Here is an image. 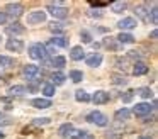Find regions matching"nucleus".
Here are the masks:
<instances>
[{
    "label": "nucleus",
    "mask_w": 158,
    "mask_h": 139,
    "mask_svg": "<svg viewBox=\"0 0 158 139\" xmlns=\"http://www.w3.org/2000/svg\"><path fill=\"white\" fill-rule=\"evenodd\" d=\"M85 121H87V122H90V124L99 125V127H106V125L109 124V119H107L106 115L102 114V112H99V110L90 112V114L85 117Z\"/></svg>",
    "instance_id": "1"
},
{
    "label": "nucleus",
    "mask_w": 158,
    "mask_h": 139,
    "mask_svg": "<svg viewBox=\"0 0 158 139\" xmlns=\"http://www.w3.org/2000/svg\"><path fill=\"white\" fill-rule=\"evenodd\" d=\"M24 14V5L19 2H10L5 5V15L12 17V19H19Z\"/></svg>",
    "instance_id": "2"
},
{
    "label": "nucleus",
    "mask_w": 158,
    "mask_h": 139,
    "mask_svg": "<svg viewBox=\"0 0 158 139\" xmlns=\"http://www.w3.org/2000/svg\"><path fill=\"white\" fill-rule=\"evenodd\" d=\"M29 56L32 59H39V61H46L48 59V53H46L44 44H32L29 47Z\"/></svg>",
    "instance_id": "3"
},
{
    "label": "nucleus",
    "mask_w": 158,
    "mask_h": 139,
    "mask_svg": "<svg viewBox=\"0 0 158 139\" xmlns=\"http://www.w3.org/2000/svg\"><path fill=\"white\" fill-rule=\"evenodd\" d=\"M48 12L51 14L55 19H66V17H68V9H66V7H58V5L48 3Z\"/></svg>",
    "instance_id": "4"
},
{
    "label": "nucleus",
    "mask_w": 158,
    "mask_h": 139,
    "mask_svg": "<svg viewBox=\"0 0 158 139\" xmlns=\"http://www.w3.org/2000/svg\"><path fill=\"white\" fill-rule=\"evenodd\" d=\"M44 20H46V12H43V10H34V12H31L27 15V24H31V26L41 24Z\"/></svg>",
    "instance_id": "5"
},
{
    "label": "nucleus",
    "mask_w": 158,
    "mask_h": 139,
    "mask_svg": "<svg viewBox=\"0 0 158 139\" xmlns=\"http://www.w3.org/2000/svg\"><path fill=\"white\" fill-rule=\"evenodd\" d=\"M5 47H7L9 51H12V53H22V49H24V43H22L21 39H9L7 43H5Z\"/></svg>",
    "instance_id": "6"
},
{
    "label": "nucleus",
    "mask_w": 158,
    "mask_h": 139,
    "mask_svg": "<svg viewBox=\"0 0 158 139\" xmlns=\"http://www.w3.org/2000/svg\"><path fill=\"white\" fill-rule=\"evenodd\" d=\"M90 100H92L95 105L107 104V102H109V93H107L106 90H97L95 93H94V97H90Z\"/></svg>",
    "instance_id": "7"
},
{
    "label": "nucleus",
    "mask_w": 158,
    "mask_h": 139,
    "mask_svg": "<svg viewBox=\"0 0 158 139\" xmlns=\"http://www.w3.org/2000/svg\"><path fill=\"white\" fill-rule=\"evenodd\" d=\"M151 108L153 107H150V104H136V107L133 108V112L131 114H134L136 117H144V115H148L151 112Z\"/></svg>",
    "instance_id": "8"
},
{
    "label": "nucleus",
    "mask_w": 158,
    "mask_h": 139,
    "mask_svg": "<svg viewBox=\"0 0 158 139\" xmlns=\"http://www.w3.org/2000/svg\"><path fill=\"white\" fill-rule=\"evenodd\" d=\"M133 75H136V76H143V75H146L148 73V70H150V68H148V64L146 63H143V61H136V63L133 64Z\"/></svg>",
    "instance_id": "9"
},
{
    "label": "nucleus",
    "mask_w": 158,
    "mask_h": 139,
    "mask_svg": "<svg viewBox=\"0 0 158 139\" xmlns=\"http://www.w3.org/2000/svg\"><path fill=\"white\" fill-rule=\"evenodd\" d=\"M117 26H119L123 31H131V29H134V27L138 26V22L133 19V17H124L123 20L117 22Z\"/></svg>",
    "instance_id": "10"
},
{
    "label": "nucleus",
    "mask_w": 158,
    "mask_h": 139,
    "mask_svg": "<svg viewBox=\"0 0 158 139\" xmlns=\"http://www.w3.org/2000/svg\"><path fill=\"white\" fill-rule=\"evenodd\" d=\"M22 73H24V76L27 78V80H32L34 76L39 75V66H36V64H26Z\"/></svg>",
    "instance_id": "11"
},
{
    "label": "nucleus",
    "mask_w": 158,
    "mask_h": 139,
    "mask_svg": "<svg viewBox=\"0 0 158 139\" xmlns=\"http://www.w3.org/2000/svg\"><path fill=\"white\" fill-rule=\"evenodd\" d=\"M70 58H72L73 61H80L85 58V51H83L82 46H73L72 51H70Z\"/></svg>",
    "instance_id": "12"
},
{
    "label": "nucleus",
    "mask_w": 158,
    "mask_h": 139,
    "mask_svg": "<svg viewBox=\"0 0 158 139\" xmlns=\"http://www.w3.org/2000/svg\"><path fill=\"white\" fill-rule=\"evenodd\" d=\"M131 117V110L129 108H126V107H123V108H119V110L114 114V119H116L117 122H123V121H127V119Z\"/></svg>",
    "instance_id": "13"
},
{
    "label": "nucleus",
    "mask_w": 158,
    "mask_h": 139,
    "mask_svg": "<svg viewBox=\"0 0 158 139\" xmlns=\"http://www.w3.org/2000/svg\"><path fill=\"white\" fill-rule=\"evenodd\" d=\"M136 15L139 17L143 22H150V10L146 9L144 5H139V7H136Z\"/></svg>",
    "instance_id": "14"
},
{
    "label": "nucleus",
    "mask_w": 158,
    "mask_h": 139,
    "mask_svg": "<svg viewBox=\"0 0 158 139\" xmlns=\"http://www.w3.org/2000/svg\"><path fill=\"white\" fill-rule=\"evenodd\" d=\"M104 46H106L107 47V49H112V51H117V49H119V46H121V44L119 43H117V39H116V37H104Z\"/></svg>",
    "instance_id": "15"
},
{
    "label": "nucleus",
    "mask_w": 158,
    "mask_h": 139,
    "mask_svg": "<svg viewBox=\"0 0 158 139\" xmlns=\"http://www.w3.org/2000/svg\"><path fill=\"white\" fill-rule=\"evenodd\" d=\"M100 63H102V54H92L90 58H87V66H90V68H97V66H100Z\"/></svg>",
    "instance_id": "16"
},
{
    "label": "nucleus",
    "mask_w": 158,
    "mask_h": 139,
    "mask_svg": "<svg viewBox=\"0 0 158 139\" xmlns=\"http://www.w3.org/2000/svg\"><path fill=\"white\" fill-rule=\"evenodd\" d=\"M116 39H117V43H119V44H133L134 43V36H133V34H129V32H121Z\"/></svg>",
    "instance_id": "17"
},
{
    "label": "nucleus",
    "mask_w": 158,
    "mask_h": 139,
    "mask_svg": "<svg viewBox=\"0 0 158 139\" xmlns=\"http://www.w3.org/2000/svg\"><path fill=\"white\" fill-rule=\"evenodd\" d=\"M32 107L34 108H48V107H51V100L49 98H34L32 100Z\"/></svg>",
    "instance_id": "18"
},
{
    "label": "nucleus",
    "mask_w": 158,
    "mask_h": 139,
    "mask_svg": "<svg viewBox=\"0 0 158 139\" xmlns=\"http://www.w3.org/2000/svg\"><path fill=\"white\" fill-rule=\"evenodd\" d=\"M68 43L70 41L66 39V37H63V36H55L51 39V44L55 47H68Z\"/></svg>",
    "instance_id": "19"
},
{
    "label": "nucleus",
    "mask_w": 158,
    "mask_h": 139,
    "mask_svg": "<svg viewBox=\"0 0 158 139\" xmlns=\"http://www.w3.org/2000/svg\"><path fill=\"white\" fill-rule=\"evenodd\" d=\"M5 31H7V34H24L26 27L22 26V24H19V22H14L12 26H9Z\"/></svg>",
    "instance_id": "20"
},
{
    "label": "nucleus",
    "mask_w": 158,
    "mask_h": 139,
    "mask_svg": "<svg viewBox=\"0 0 158 139\" xmlns=\"http://www.w3.org/2000/svg\"><path fill=\"white\" fill-rule=\"evenodd\" d=\"M110 9H112L114 14H121V12H124V10L127 9V2H123V0H119V2H112Z\"/></svg>",
    "instance_id": "21"
},
{
    "label": "nucleus",
    "mask_w": 158,
    "mask_h": 139,
    "mask_svg": "<svg viewBox=\"0 0 158 139\" xmlns=\"http://www.w3.org/2000/svg\"><path fill=\"white\" fill-rule=\"evenodd\" d=\"M51 80H53V85H63L66 80V75L61 73V71H55L51 75Z\"/></svg>",
    "instance_id": "22"
},
{
    "label": "nucleus",
    "mask_w": 158,
    "mask_h": 139,
    "mask_svg": "<svg viewBox=\"0 0 158 139\" xmlns=\"http://www.w3.org/2000/svg\"><path fill=\"white\" fill-rule=\"evenodd\" d=\"M66 64L65 56H55L51 61H49V66H55V68H63Z\"/></svg>",
    "instance_id": "23"
},
{
    "label": "nucleus",
    "mask_w": 158,
    "mask_h": 139,
    "mask_svg": "<svg viewBox=\"0 0 158 139\" xmlns=\"http://www.w3.org/2000/svg\"><path fill=\"white\" fill-rule=\"evenodd\" d=\"M75 98H77V102H83V104L90 102V95L87 93L85 90H77L75 92Z\"/></svg>",
    "instance_id": "24"
},
{
    "label": "nucleus",
    "mask_w": 158,
    "mask_h": 139,
    "mask_svg": "<svg viewBox=\"0 0 158 139\" xmlns=\"http://www.w3.org/2000/svg\"><path fill=\"white\" fill-rule=\"evenodd\" d=\"M116 64H117V68H119V70L124 71V73H126V71H129V66H127V64H129V58H127V56L119 58V59L116 61Z\"/></svg>",
    "instance_id": "25"
},
{
    "label": "nucleus",
    "mask_w": 158,
    "mask_h": 139,
    "mask_svg": "<svg viewBox=\"0 0 158 139\" xmlns=\"http://www.w3.org/2000/svg\"><path fill=\"white\" fill-rule=\"evenodd\" d=\"M136 93L139 95L141 98H151V97H153V92H151L150 87H141V88H138Z\"/></svg>",
    "instance_id": "26"
},
{
    "label": "nucleus",
    "mask_w": 158,
    "mask_h": 139,
    "mask_svg": "<svg viewBox=\"0 0 158 139\" xmlns=\"http://www.w3.org/2000/svg\"><path fill=\"white\" fill-rule=\"evenodd\" d=\"M85 134H87V132L82 131V129H72V131L68 132V136H66V137H68V139H82Z\"/></svg>",
    "instance_id": "27"
},
{
    "label": "nucleus",
    "mask_w": 158,
    "mask_h": 139,
    "mask_svg": "<svg viewBox=\"0 0 158 139\" xmlns=\"http://www.w3.org/2000/svg\"><path fill=\"white\" fill-rule=\"evenodd\" d=\"M49 31L55 32V34H63V32H65V24L53 22V24H49Z\"/></svg>",
    "instance_id": "28"
},
{
    "label": "nucleus",
    "mask_w": 158,
    "mask_h": 139,
    "mask_svg": "<svg viewBox=\"0 0 158 139\" xmlns=\"http://www.w3.org/2000/svg\"><path fill=\"white\" fill-rule=\"evenodd\" d=\"M22 93H26V87H22V85H14V87H10L9 88V95H22Z\"/></svg>",
    "instance_id": "29"
},
{
    "label": "nucleus",
    "mask_w": 158,
    "mask_h": 139,
    "mask_svg": "<svg viewBox=\"0 0 158 139\" xmlns=\"http://www.w3.org/2000/svg\"><path fill=\"white\" fill-rule=\"evenodd\" d=\"M70 80H72L73 83H80V81L83 80V73H82V71H78V70L70 71Z\"/></svg>",
    "instance_id": "30"
},
{
    "label": "nucleus",
    "mask_w": 158,
    "mask_h": 139,
    "mask_svg": "<svg viewBox=\"0 0 158 139\" xmlns=\"http://www.w3.org/2000/svg\"><path fill=\"white\" fill-rule=\"evenodd\" d=\"M43 93L46 95V98H51L53 95L56 93V90H55V85H44V87H43Z\"/></svg>",
    "instance_id": "31"
},
{
    "label": "nucleus",
    "mask_w": 158,
    "mask_h": 139,
    "mask_svg": "<svg viewBox=\"0 0 158 139\" xmlns=\"http://www.w3.org/2000/svg\"><path fill=\"white\" fill-rule=\"evenodd\" d=\"M110 81H112L114 85H126V76H123V75H112L110 76Z\"/></svg>",
    "instance_id": "32"
},
{
    "label": "nucleus",
    "mask_w": 158,
    "mask_h": 139,
    "mask_svg": "<svg viewBox=\"0 0 158 139\" xmlns=\"http://www.w3.org/2000/svg\"><path fill=\"white\" fill-rule=\"evenodd\" d=\"M150 22L151 24H156L158 22V10H156V3L153 2V9L150 12Z\"/></svg>",
    "instance_id": "33"
},
{
    "label": "nucleus",
    "mask_w": 158,
    "mask_h": 139,
    "mask_svg": "<svg viewBox=\"0 0 158 139\" xmlns=\"http://www.w3.org/2000/svg\"><path fill=\"white\" fill-rule=\"evenodd\" d=\"M133 97H134V92L133 90H127V92H124V93L121 95V100H123L124 104H129V102L133 100Z\"/></svg>",
    "instance_id": "34"
},
{
    "label": "nucleus",
    "mask_w": 158,
    "mask_h": 139,
    "mask_svg": "<svg viewBox=\"0 0 158 139\" xmlns=\"http://www.w3.org/2000/svg\"><path fill=\"white\" fill-rule=\"evenodd\" d=\"M72 129H73V125L72 124H63L61 125V127H60V136H63V137H66V136H68V132L70 131H72Z\"/></svg>",
    "instance_id": "35"
},
{
    "label": "nucleus",
    "mask_w": 158,
    "mask_h": 139,
    "mask_svg": "<svg viewBox=\"0 0 158 139\" xmlns=\"http://www.w3.org/2000/svg\"><path fill=\"white\" fill-rule=\"evenodd\" d=\"M106 139H123V132H119V131H109L106 134Z\"/></svg>",
    "instance_id": "36"
},
{
    "label": "nucleus",
    "mask_w": 158,
    "mask_h": 139,
    "mask_svg": "<svg viewBox=\"0 0 158 139\" xmlns=\"http://www.w3.org/2000/svg\"><path fill=\"white\" fill-rule=\"evenodd\" d=\"M12 63H14V59H12V58L2 56V54H0V66H10Z\"/></svg>",
    "instance_id": "37"
},
{
    "label": "nucleus",
    "mask_w": 158,
    "mask_h": 139,
    "mask_svg": "<svg viewBox=\"0 0 158 139\" xmlns=\"http://www.w3.org/2000/svg\"><path fill=\"white\" fill-rule=\"evenodd\" d=\"M49 117H43V119H34V121H32V124L34 125H46V124H49Z\"/></svg>",
    "instance_id": "38"
},
{
    "label": "nucleus",
    "mask_w": 158,
    "mask_h": 139,
    "mask_svg": "<svg viewBox=\"0 0 158 139\" xmlns=\"http://www.w3.org/2000/svg\"><path fill=\"white\" fill-rule=\"evenodd\" d=\"M80 37H82L83 43H92V36H90L87 31H82V32H80Z\"/></svg>",
    "instance_id": "39"
},
{
    "label": "nucleus",
    "mask_w": 158,
    "mask_h": 139,
    "mask_svg": "<svg viewBox=\"0 0 158 139\" xmlns=\"http://www.w3.org/2000/svg\"><path fill=\"white\" fill-rule=\"evenodd\" d=\"M44 47H46V53H48V54H55V53H56V47H55V46H53V44H51V43H48V44H44Z\"/></svg>",
    "instance_id": "40"
},
{
    "label": "nucleus",
    "mask_w": 158,
    "mask_h": 139,
    "mask_svg": "<svg viewBox=\"0 0 158 139\" xmlns=\"http://www.w3.org/2000/svg\"><path fill=\"white\" fill-rule=\"evenodd\" d=\"M90 5L92 7H107L109 2H90Z\"/></svg>",
    "instance_id": "41"
},
{
    "label": "nucleus",
    "mask_w": 158,
    "mask_h": 139,
    "mask_svg": "<svg viewBox=\"0 0 158 139\" xmlns=\"http://www.w3.org/2000/svg\"><path fill=\"white\" fill-rule=\"evenodd\" d=\"M5 20H7V15H5V12H0V26H4Z\"/></svg>",
    "instance_id": "42"
},
{
    "label": "nucleus",
    "mask_w": 158,
    "mask_h": 139,
    "mask_svg": "<svg viewBox=\"0 0 158 139\" xmlns=\"http://www.w3.org/2000/svg\"><path fill=\"white\" fill-rule=\"evenodd\" d=\"M90 15H92V17H102V14L97 12V10H90Z\"/></svg>",
    "instance_id": "43"
},
{
    "label": "nucleus",
    "mask_w": 158,
    "mask_h": 139,
    "mask_svg": "<svg viewBox=\"0 0 158 139\" xmlns=\"http://www.w3.org/2000/svg\"><path fill=\"white\" fill-rule=\"evenodd\" d=\"M138 139H153V137H151L150 134H146V136H139V137H138Z\"/></svg>",
    "instance_id": "44"
},
{
    "label": "nucleus",
    "mask_w": 158,
    "mask_h": 139,
    "mask_svg": "<svg viewBox=\"0 0 158 139\" xmlns=\"http://www.w3.org/2000/svg\"><path fill=\"white\" fill-rule=\"evenodd\" d=\"M156 36H158V32H156V31H153V32H151V39H156Z\"/></svg>",
    "instance_id": "45"
},
{
    "label": "nucleus",
    "mask_w": 158,
    "mask_h": 139,
    "mask_svg": "<svg viewBox=\"0 0 158 139\" xmlns=\"http://www.w3.org/2000/svg\"><path fill=\"white\" fill-rule=\"evenodd\" d=\"M0 139H4V132L0 131Z\"/></svg>",
    "instance_id": "46"
},
{
    "label": "nucleus",
    "mask_w": 158,
    "mask_h": 139,
    "mask_svg": "<svg viewBox=\"0 0 158 139\" xmlns=\"http://www.w3.org/2000/svg\"><path fill=\"white\" fill-rule=\"evenodd\" d=\"M0 117H2V114H0Z\"/></svg>",
    "instance_id": "47"
},
{
    "label": "nucleus",
    "mask_w": 158,
    "mask_h": 139,
    "mask_svg": "<svg viewBox=\"0 0 158 139\" xmlns=\"http://www.w3.org/2000/svg\"><path fill=\"white\" fill-rule=\"evenodd\" d=\"M0 39H2V37H0Z\"/></svg>",
    "instance_id": "48"
}]
</instances>
